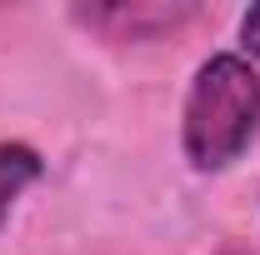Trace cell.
Wrapping results in <instances>:
<instances>
[{
    "label": "cell",
    "mask_w": 260,
    "mask_h": 255,
    "mask_svg": "<svg viewBox=\"0 0 260 255\" xmlns=\"http://www.w3.org/2000/svg\"><path fill=\"white\" fill-rule=\"evenodd\" d=\"M190 15H195L190 5H105V10H80L85 25L110 30L115 40H150L160 30H175Z\"/></svg>",
    "instance_id": "cell-2"
},
{
    "label": "cell",
    "mask_w": 260,
    "mask_h": 255,
    "mask_svg": "<svg viewBox=\"0 0 260 255\" xmlns=\"http://www.w3.org/2000/svg\"><path fill=\"white\" fill-rule=\"evenodd\" d=\"M240 40H245L250 55H260V5H255V10H245V20H240Z\"/></svg>",
    "instance_id": "cell-4"
},
{
    "label": "cell",
    "mask_w": 260,
    "mask_h": 255,
    "mask_svg": "<svg viewBox=\"0 0 260 255\" xmlns=\"http://www.w3.org/2000/svg\"><path fill=\"white\" fill-rule=\"evenodd\" d=\"M40 170H45V165H40V155H35L30 145L0 140V225H5L10 210H15V200L40 180Z\"/></svg>",
    "instance_id": "cell-3"
},
{
    "label": "cell",
    "mask_w": 260,
    "mask_h": 255,
    "mask_svg": "<svg viewBox=\"0 0 260 255\" xmlns=\"http://www.w3.org/2000/svg\"><path fill=\"white\" fill-rule=\"evenodd\" d=\"M260 130V75L235 50H220L195 70L185 110H180V145L195 170H225Z\"/></svg>",
    "instance_id": "cell-1"
}]
</instances>
